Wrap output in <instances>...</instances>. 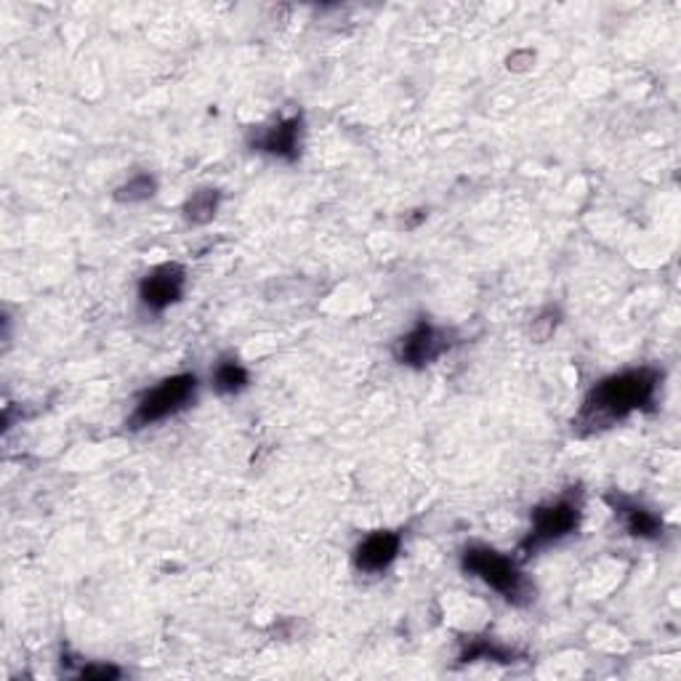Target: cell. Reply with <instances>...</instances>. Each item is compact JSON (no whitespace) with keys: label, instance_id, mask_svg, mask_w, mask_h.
<instances>
[{"label":"cell","instance_id":"13","mask_svg":"<svg viewBox=\"0 0 681 681\" xmlns=\"http://www.w3.org/2000/svg\"><path fill=\"white\" fill-rule=\"evenodd\" d=\"M556 326H560V311H554V309H546V311H541V315L535 317L533 320V328H530V336H533L535 341H549L551 336H554V330H556Z\"/></svg>","mask_w":681,"mask_h":681},{"label":"cell","instance_id":"14","mask_svg":"<svg viewBox=\"0 0 681 681\" xmlns=\"http://www.w3.org/2000/svg\"><path fill=\"white\" fill-rule=\"evenodd\" d=\"M81 677L83 679H91V677L107 679V677H118V671H115V668H83Z\"/></svg>","mask_w":681,"mask_h":681},{"label":"cell","instance_id":"2","mask_svg":"<svg viewBox=\"0 0 681 681\" xmlns=\"http://www.w3.org/2000/svg\"><path fill=\"white\" fill-rule=\"evenodd\" d=\"M464 570L475 575L482 583H488L492 592H498L511 605H530L533 602L535 588L524 578L517 560L498 554L496 549L488 546H469L464 551Z\"/></svg>","mask_w":681,"mask_h":681},{"label":"cell","instance_id":"3","mask_svg":"<svg viewBox=\"0 0 681 681\" xmlns=\"http://www.w3.org/2000/svg\"><path fill=\"white\" fill-rule=\"evenodd\" d=\"M581 496L575 492H564V496L554 498V501L538 506L533 511V528H530V535L524 538V543L519 546V560H528L533 556V551L549 549L554 543L564 541L567 535H573L581 524Z\"/></svg>","mask_w":681,"mask_h":681},{"label":"cell","instance_id":"12","mask_svg":"<svg viewBox=\"0 0 681 681\" xmlns=\"http://www.w3.org/2000/svg\"><path fill=\"white\" fill-rule=\"evenodd\" d=\"M155 194V179L147 177V173H139V177L128 179L126 184L115 192V200L118 203H145Z\"/></svg>","mask_w":681,"mask_h":681},{"label":"cell","instance_id":"1","mask_svg":"<svg viewBox=\"0 0 681 681\" xmlns=\"http://www.w3.org/2000/svg\"><path fill=\"white\" fill-rule=\"evenodd\" d=\"M660 373L655 368H637V371H623L609 375V379L599 381L588 397L583 400L578 415L573 421V432L578 437H588V434L605 432L613 424L631 415L634 411H641L650 405L658 392Z\"/></svg>","mask_w":681,"mask_h":681},{"label":"cell","instance_id":"8","mask_svg":"<svg viewBox=\"0 0 681 681\" xmlns=\"http://www.w3.org/2000/svg\"><path fill=\"white\" fill-rule=\"evenodd\" d=\"M402 549V535L400 533H373L368 535L360 546L354 549V564L362 573H384V570L397 560Z\"/></svg>","mask_w":681,"mask_h":681},{"label":"cell","instance_id":"11","mask_svg":"<svg viewBox=\"0 0 681 681\" xmlns=\"http://www.w3.org/2000/svg\"><path fill=\"white\" fill-rule=\"evenodd\" d=\"M251 384V375L237 360H222L213 371V386L219 394H237Z\"/></svg>","mask_w":681,"mask_h":681},{"label":"cell","instance_id":"6","mask_svg":"<svg viewBox=\"0 0 681 681\" xmlns=\"http://www.w3.org/2000/svg\"><path fill=\"white\" fill-rule=\"evenodd\" d=\"M187 272L179 264H160L139 285V298L149 311H166L184 296Z\"/></svg>","mask_w":681,"mask_h":681},{"label":"cell","instance_id":"9","mask_svg":"<svg viewBox=\"0 0 681 681\" xmlns=\"http://www.w3.org/2000/svg\"><path fill=\"white\" fill-rule=\"evenodd\" d=\"M615 514L620 517L623 528L628 530L631 535L637 538H658L660 530H663V522L652 514V511L641 509L637 503H626V501H613Z\"/></svg>","mask_w":681,"mask_h":681},{"label":"cell","instance_id":"7","mask_svg":"<svg viewBox=\"0 0 681 681\" xmlns=\"http://www.w3.org/2000/svg\"><path fill=\"white\" fill-rule=\"evenodd\" d=\"M298 136H301V118H285L256 131V136L251 139V147L258 149V152L275 155V158L296 160Z\"/></svg>","mask_w":681,"mask_h":681},{"label":"cell","instance_id":"5","mask_svg":"<svg viewBox=\"0 0 681 681\" xmlns=\"http://www.w3.org/2000/svg\"><path fill=\"white\" fill-rule=\"evenodd\" d=\"M447 349H450V333L445 328L432 326V322L421 320L411 333L402 336L397 349V360L407 368H424L432 365L434 360H439Z\"/></svg>","mask_w":681,"mask_h":681},{"label":"cell","instance_id":"10","mask_svg":"<svg viewBox=\"0 0 681 681\" xmlns=\"http://www.w3.org/2000/svg\"><path fill=\"white\" fill-rule=\"evenodd\" d=\"M219 203H222V194L219 190H198L192 192V198L184 203V219L190 224H208L216 216Z\"/></svg>","mask_w":681,"mask_h":681},{"label":"cell","instance_id":"4","mask_svg":"<svg viewBox=\"0 0 681 681\" xmlns=\"http://www.w3.org/2000/svg\"><path fill=\"white\" fill-rule=\"evenodd\" d=\"M194 392H198V379L192 373L173 375V379L160 381L158 386L149 389L145 397L139 400L131 415V429H145V426L160 424V421L171 418L192 405Z\"/></svg>","mask_w":681,"mask_h":681}]
</instances>
